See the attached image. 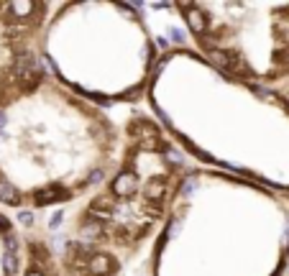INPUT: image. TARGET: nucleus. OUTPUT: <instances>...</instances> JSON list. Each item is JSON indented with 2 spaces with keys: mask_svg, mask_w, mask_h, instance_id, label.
I'll return each instance as SVG.
<instances>
[{
  "mask_svg": "<svg viewBox=\"0 0 289 276\" xmlns=\"http://www.w3.org/2000/svg\"><path fill=\"white\" fill-rule=\"evenodd\" d=\"M23 253L26 243L18 218L0 207V276H21Z\"/></svg>",
  "mask_w": 289,
  "mask_h": 276,
  "instance_id": "9",
  "label": "nucleus"
},
{
  "mask_svg": "<svg viewBox=\"0 0 289 276\" xmlns=\"http://www.w3.org/2000/svg\"><path fill=\"white\" fill-rule=\"evenodd\" d=\"M54 8L51 0H0V102L47 72L44 31Z\"/></svg>",
  "mask_w": 289,
  "mask_h": 276,
  "instance_id": "7",
  "label": "nucleus"
},
{
  "mask_svg": "<svg viewBox=\"0 0 289 276\" xmlns=\"http://www.w3.org/2000/svg\"><path fill=\"white\" fill-rule=\"evenodd\" d=\"M185 46L238 82L289 100L287 0H185L164 3Z\"/></svg>",
  "mask_w": 289,
  "mask_h": 276,
  "instance_id": "6",
  "label": "nucleus"
},
{
  "mask_svg": "<svg viewBox=\"0 0 289 276\" xmlns=\"http://www.w3.org/2000/svg\"><path fill=\"white\" fill-rule=\"evenodd\" d=\"M144 107L197 166L289 194V100L218 72L190 46L161 51Z\"/></svg>",
  "mask_w": 289,
  "mask_h": 276,
  "instance_id": "3",
  "label": "nucleus"
},
{
  "mask_svg": "<svg viewBox=\"0 0 289 276\" xmlns=\"http://www.w3.org/2000/svg\"><path fill=\"white\" fill-rule=\"evenodd\" d=\"M126 113L90 102L49 69L3 100L0 207L18 220H41L80 202L113 169Z\"/></svg>",
  "mask_w": 289,
  "mask_h": 276,
  "instance_id": "2",
  "label": "nucleus"
},
{
  "mask_svg": "<svg viewBox=\"0 0 289 276\" xmlns=\"http://www.w3.org/2000/svg\"><path fill=\"white\" fill-rule=\"evenodd\" d=\"M289 194L194 166L133 276H282Z\"/></svg>",
  "mask_w": 289,
  "mask_h": 276,
  "instance_id": "4",
  "label": "nucleus"
},
{
  "mask_svg": "<svg viewBox=\"0 0 289 276\" xmlns=\"http://www.w3.org/2000/svg\"><path fill=\"white\" fill-rule=\"evenodd\" d=\"M21 228H23V243H26L21 276H62L47 233L34 223H21Z\"/></svg>",
  "mask_w": 289,
  "mask_h": 276,
  "instance_id": "8",
  "label": "nucleus"
},
{
  "mask_svg": "<svg viewBox=\"0 0 289 276\" xmlns=\"http://www.w3.org/2000/svg\"><path fill=\"white\" fill-rule=\"evenodd\" d=\"M164 44L146 8L115 0L56 3L44 31V64L64 87L108 110L144 107Z\"/></svg>",
  "mask_w": 289,
  "mask_h": 276,
  "instance_id": "5",
  "label": "nucleus"
},
{
  "mask_svg": "<svg viewBox=\"0 0 289 276\" xmlns=\"http://www.w3.org/2000/svg\"><path fill=\"white\" fill-rule=\"evenodd\" d=\"M194 166L146 107H133L120 153L97 187L62 212L21 223L47 233L62 276H133Z\"/></svg>",
  "mask_w": 289,
  "mask_h": 276,
  "instance_id": "1",
  "label": "nucleus"
}]
</instances>
